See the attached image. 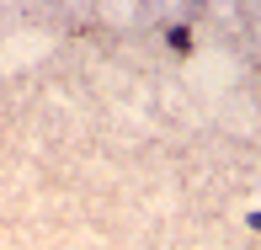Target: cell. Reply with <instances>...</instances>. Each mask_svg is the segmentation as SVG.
Returning <instances> with one entry per match:
<instances>
[]
</instances>
